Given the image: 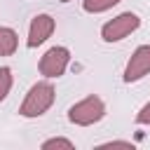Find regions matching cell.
Here are the masks:
<instances>
[{
	"label": "cell",
	"instance_id": "obj_13",
	"mask_svg": "<svg viewBox=\"0 0 150 150\" xmlns=\"http://www.w3.org/2000/svg\"><path fill=\"white\" fill-rule=\"evenodd\" d=\"M61 2H70V0H61Z\"/></svg>",
	"mask_w": 150,
	"mask_h": 150
},
{
	"label": "cell",
	"instance_id": "obj_3",
	"mask_svg": "<svg viewBox=\"0 0 150 150\" xmlns=\"http://www.w3.org/2000/svg\"><path fill=\"white\" fill-rule=\"evenodd\" d=\"M138 26H141V19L134 12H122L115 19H110V21L103 23L101 38H103V42H120V40L129 38Z\"/></svg>",
	"mask_w": 150,
	"mask_h": 150
},
{
	"label": "cell",
	"instance_id": "obj_5",
	"mask_svg": "<svg viewBox=\"0 0 150 150\" xmlns=\"http://www.w3.org/2000/svg\"><path fill=\"white\" fill-rule=\"evenodd\" d=\"M148 73H150V45H141V47H136V52H134L131 59L127 61L124 82H127V84L138 82V80H143Z\"/></svg>",
	"mask_w": 150,
	"mask_h": 150
},
{
	"label": "cell",
	"instance_id": "obj_11",
	"mask_svg": "<svg viewBox=\"0 0 150 150\" xmlns=\"http://www.w3.org/2000/svg\"><path fill=\"white\" fill-rule=\"evenodd\" d=\"M136 122L138 124H150V101L138 110V115H136Z\"/></svg>",
	"mask_w": 150,
	"mask_h": 150
},
{
	"label": "cell",
	"instance_id": "obj_9",
	"mask_svg": "<svg viewBox=\"0 0 150 150\" xmlns=\"http://www.w3.org/2000/svg\"><path fill=\"white\" fill-rule=\"evenodd\" d=\"M12 82H14V77H12V68L2 66V68H0V101H5L7 94L12 91Z\"/></svg>",
	"mask_w": 150,
	"mask_h": 150
},
{
	"label": "cell",
	"instance_id": "obj_10",
	"mask_svg": "<svg viewBox=\"0 0 150 150\" xmlns=\"http://www.w3.org/2000/svg\"><path fill=\"white\" fill-rule=\"evenodd\" d=\"M49 148H75V143L70 138H63V136H54V138H47L42 143V150H49Z\"/></svg>",
	"mask_w": 150,
	"mask_h": 150
},
{
	"label": "cell",
	"instance_id": "obj_1",
	"mask_svg": "<svg viewBox=\"0 0 150 150\" xmlns=\"http://www.w3.org/2000/svg\"><path fill=\"white\" fill-rule=\"evenodd\" d=\"M54 98H56V91H54L52 82H47V80L35 82L28 89L23 103L19 105V115L21 117H40L54 105Z\"/></svg>",
	"mask_w": 150,
	"mask_h": 150
},
{
	"label": "cell",
	"instance_id": "obj_4",
	"mask_svg": "<svg viewBox=\"0 0 150 150\" xmlns=\"http://www.w3.org/2000/svg\"><path fill=\"white\" fill-rule=\"evenodd\" d=\"M68 63H70V49L56 45V47H49L40 56L38 68H40V75H45L47 80H56V77H61L66 73Z\"/></svg>",
	"mask_w": 150,
	"mask_h": 150
},
{
	"label": "cell",
	"instance_id": "obj_2",
	"mask_svg": "<svg viewBox=\"0 0 150 150\" xmlns=\"http://www.w3.org/2000/svg\"><path fill=\"white\" fill-rule=\"evenodd\" d=\"M105 117V103L98 98V96H87L82 101H77L75 105H70L68 110V120L77 127H89V124H96Z\"/></svg>",
	"mask_w": 150,
	"mask_h": 150
},
{
	"label": "cell",
	"instance_id": "obj_8",
	"mask_svg": "<svg viewBox=\"0 0 150 150\" xmlns=\"http://www.w3.org/2000/svg\"><path fill=\"white\" fill-rule=\"evenodd\" d=\"M117 2H122V0H82V9L89 14H101V12L112 9Z\"/></svg>",
	"mask_w": 150,
	"mask_h": 150
},
{
	"label": "cell",
	"instance_id": "obj_7",
	"mask_svg": "<svg viewBox=\"0 0 150 150\" xmlns=\"http://www.w3.org/2000/svg\"><path fill=\"white\" fill-rule=\"evenodd\" d=\"M19 47V35L9 26H0V56H12Z\"/></svg>",
	"mask_w": 150,
	"mask_h": 150
},
{
	"label": "cell",
	"instance_id": "obj_12",
	"mask_svg": "<svg viewBox=\"0 0 150 150\" xmlns=\"http://www.w3.org/2000/svg\"><path fill=\"white\" fill-rule=\"evenodd\" d=\"M103 145H127V148H131V141H108Z\"/></svg>",
	"mask_w": 150,
	"mask_h": 150
},
{
	"label": "cell",
	"instance_id": "obj_6",
	"mask_svg": "<svg viewBox=\"0 0 150 150\" xmlns=\"http://www.w3.org/2000/svg\"><path fill=\"white\" fill-rule=\"evenodd\" d=\"M54 28H56V21H54L49 14H35L33 21H30V28H28V40H26V45H28V47L42 45L45 40L52 38Z\"/></svg>",
	"mask_w": 150,
	"mask_h": 150
}]
</instances>
